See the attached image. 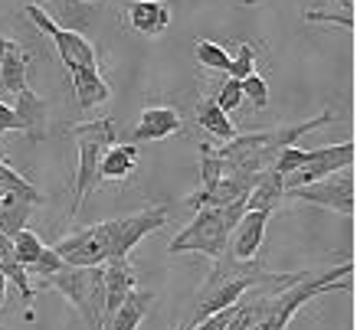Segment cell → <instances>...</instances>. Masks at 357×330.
Here are the masks:
<instances>
[{
    "label": "cell",
    "instance_id": "6da1fadb",
    "mask_svg": "<svg viewBox=\"0 0 357 330\" xmlns=\"http://www.w3.org/2000/svg\"><path fill=\"white\" fill-rule=\"evenodd\" d=\"M164 226H167V206L154 203V206H144L138 213L105 219V223L89 226L82 233L66 235V239H59L53 245V252L63 258V265H73V268L105 265V262L128 258V252L144 235L158 233Z\"/></svg>",
    "mask_w": 357,
    "mask_h": 330
},
{
    "label": "cell",
    "instance_id": "7a4b0ae2",
    "mask_svg": "<svg viewBox=\"0 0 357 330\" xmlns=\"http://www.w3.org/2000/svg\"><path fill=\"white\" fill-rule=\"evenodd\" d=\"M23 13H26V20H30L36 30L46 33V36L53 40L56 53H59L66 72H69V82H73V92H76L79 108L105 105V102L112 98V88H109V82L102 79V72H98V59H96L92 43H89L82 33L59 26L40 3H26Z\"/></svg>",
    "mask_w": 357,
    "mask_h": 330
},
{
    "label": "cell",
    "instance_id": "3957f363",
    "mask_svg": "<svg viewBox=\"0 0 357 330\" xmlns=\"http://www.w3.org/2000/svg\"><path fill=\"white\" fill-rule=\"evenodd\" d=\"M347 275H354V262H344V265L331 268V272H321V275L305 272L295 285L269 288V294L262 298L266 311H262V320L256 330H285L292 324L295 314H298L312 298H321L328 291H351L354 285L344 281Z\"/></svg>",
    "mask_w": 357,
    "mask_h": 330
},
{
    "label": "cell",
    "instance_id": "277c9868",
    "mask_svg": "<svg viewBox=\"0 0 357 330\" xmlns=\"http://www.w3.org/2000/svg\"><path fill=\"white\" fill-rule=\"evenodd\" d=\"M246 213V203H233V206H206L197 210L194 223L184 226L181 233L171 239V256H184V252H200L217 262L229 245V235L236 229V223Z\"/></svg>",
    "mask_w": 357,
    "mask_h": 330
},
{
    "label": "cell",
    "instance_id": "5b68a950",
    "mask_svg": "<svg viewBox=\"0 0 357 330\" xmlns=\"http://www.w3.org/2000/svg\"><path fill=\"white\" fill-rule=\"evenodd\" d=\"M69 134H73V141L79 148L76 193H73V210H69V216H76L82 210L86 196L98 187V160L119 138V118H96V121L69 128Z\"/></svg>",
    "mask_w": 357,
    "mask_h": 330
},
{
    "label": "cell",
    "instance_id": "8992f818",
    "mask_svg": "<svg viewBox=\"0 0 357 330\" xmlns=\"http://www.w3.org/2000/svg\"><path fill=\"white\" fill-rule=\"evenodd\" d=\"M43 285L56 288V291L76 308L79 317L86 320L89 330L105 327V285H102V265H92V268L63 265L56 275L46 278Z\"/></svg>",
    "mask_w": 357,
    "mask_h": 330
},
{
    "label": "cell",
    "instance_id": "52a82bcc",
    "mask_svg": "<svg viewBox=\"0 0 357 330\" xmlns=\"http://www.w3.org/2000/svg\"><path fill=\"white\" fill-rule=\"evenodd\" d=\"M285 200L312 203V206H325V210H335V213H341V216H354L357 213L354 167H344V171L331 173V177H321V180H314V183L285 190Z\"/></svg>",
    "mask_w": 357,
    "mask_h": 330
},
{
    "label": "cell",
    "instance_id": "ba28073f",
    "mask_svg": "<svg viewBox=\"0 0 357 330\" xmlns=\"http://www.w3.org/2000/svg\"><path fill=\"white\" fill-rule=\"evenodd\" d=\"M354 160H357L354 141H341V144L305 150V164L295 173L285 177V190H295V187L314 183V180H321V177H331V173L344 171V167H354Z\"/></svg>",
    "mask_w": 357,
    "mask_h": 330
},
{
    "label": "cell",
    "instance_id": "9c48e42d",
    "mask_svg": "<svg viewBox=\"0 0 357 330\" xmlns=\"http://www.w3.org/2000/svg\"><path fill=\"white\" fill-rule=\"evenodd\" d=\"M266 210H246L243 219L236 223L233 235H229V245H227V256L236 258V262H252L259 256V245H262V235H266V223H269Z\"/></svg>",
    "mask_w": 357,
    "mask_h": 330
},
{
    "label": "cell",
    "instance_id": "30bf717a",
    "mask_svg": "<svg viewBox=\"0 0 357 330\" xmlns=\"http://www.w3.org/2000/svg\"><path fill=\"white\" fill-rule=\"evenodd\" d=\"M184 128V121L171 105H154L141 111V121L131 131V144H148V141H164Z\"/></svg>",
    "mask_w": 357,
    "mask_h": 330
},
{
    "label": "cell",
    "instance_id": "8fae6325",
    "mask_svg": "<svg viewBox=\"0 0 357 330\" xmlns=\"http://www.w3.org/2000/svg\"><path fill=\"white\" fill-rule=\"evenodd\" d=\"M102 285H105V320H109L115 308L135 291V268H131L128 258L105 262L102 265Z\"/></svg>",
    "mask_w": 357,
    "mask_h": 330
},
{
    "label": "cell",
    "instance_id": "7c38bea8",
    "mask_svg": "<svg viewBox=\"0 0 357 330\" xmlns=\"http://www.w3.org/2000/svg\"><path fill=\"white\" fill-rule=\"evenodd\" d=\"M13 108V115L20 121V131L26 134L30 141H43L46 131H50V121H46V102L36 92H30V86L17 92V105Z\"/></svg>",
    "mask_w": 357,
    "mask_h": 330
},
{
    "label": "cell",
    "instance_id": "4fadbf2b",
    "mask_svg": "<svg viewBox=\"0 0 357 330\" xmlns=\"http://www.w3.org/2000/svg\"><path fill=\"white\" fill-rule=\"evenodd\" d=\"M128 23L141 36H161L171 26V7L164 0H131Z\"/></svg>",
    "mask_w": 357,
    "mask_h": 330
},
{
    "label": "cell",
    "instance_id": "5bb4252c",
    "mask_svg": "<svg viewBox=\"0 0 357 330\" xmlns=\"http://www.w3.org/2000/svg\"><path fill=\"white\" fill-rule=\"evenodd\" d=\"M26 53H23L20 43H13L10 36H0V86L7 92H23L26 88Z\"/></svg>",
    "mask_w": 357,
    "mask_h": 330
},
{
    "label": "cell",
    "instance_id": "9a60e30c",
    "mask_svg": "<svg viewBox=\"0 0 357 330\" xmlns=\"http://www.w3.org/2000/svg\"><path fill=\"white\" fill-rule=\"evenodd\" d=\"M151 301H154L151 291H138V288H135L128 298L115 308V314L105 320V327L102 330H138V324L144 320L148 308H151Z\"/></svg>",
    "mask_w": 357,
    "mask_h": 330
},
{
    "label": "cell",
    "instance_id": "2e32d148",
    "mask_svg": "<svg viewBox=\"0 0 357 330\" xmlns=\"http://www.w3.org/2000/svg\"><path fill=\"white\" fill-rule=\"evenodd\" d=\"M138 164V144H112L98 160V183L125 180Z\"/></svg>",
    "mask_w": 357,
    "mask_h": 330
},
{
    "label": "cell",
    "instance_id": "e0dca14e",
    "mask_svg": "<svg viewBox=\"0 0 357 330\" xmlns=\"http://www.w3.org/2000/svg\"><path fill=\"white\" fill-rule=\"evenodd\" d=\"M282 200H285V180H282V173L269 171V173H262V180L246 196V210H266V213H272Z\"/></svg>",
    "mask_w": 357,
    "mask_h": 330
},
{
    "label": "cell",
    "instance_id": "ac0fdd59",
    "mask_svg": "<svg viewBox=\"0 0 357 330\" xmlns=\"http://www.w3.org/2000/svg\"><path fill=\"white\" fill-rule=\"evenodd\" d=\"M33 206L36 203L23 200V196H13V193H3L0 196V233L7 235V239H13L20 229H26V216L33 213Z\"/></svg>",
    "mask_w": 357,
    "mask_h": 330
},
{
    "label": "cell",
    "instance_id": "d6986e66",
    "mask_svg": "<svg viewBox=\"0 0 357 330\" xmlns=\"http://www.w3.org/2000/svg\"><path fill=\"white\" fill-rule=\"evenodd\" d=\"M0 275L7 278V281H13L17 291L23 294V301L30 304L33 301V281H30V275H26V268L17 262V256H13V242L3 233H0Z\"/></svg>",
    "mask_w": 357,
    "mask_h": 330
},
{
    "label": "cell",
    "instance_id": "ffe728a7",
    "mask_svg": "<svg viewBox=\"0 0 357 330\" xmlns=\"http://www.w3.org/2000/svg\"><path fill=\"white\" fill-rule=\"evenodd\" d=\"M197 125L204 131H210L213 138L220 141H233L236 138V128H233V121H229L227 111H220L217 105H213V98H206V102H200L197 105Z\"/></svg>",
    "mask_w": 357,
    "mask_h": 330
},
{
    "label": "cell",
    "instance_id": "44dd1931",
    "mask_svg": "<svg viewBox=\"0 0 357 330\" xmlns=\"http://www.w3.org/2000/svg\"><path fill=\"white\" fill-rule=\"evenodd\" d=\"M13 242V256H17V262H20L23 268H26V275L33 272V265L40 262V256H43V239L36 233H30V229H20V233L10 239Z\"/></svg>",
    "mask_w": 357,
    "mask_h": 330
},
{
    "label": "cell",
    "instance_id": "7402d4cb",
    "mask_svg": "<svg viewBox=\"0 0 357 330\" xmlns=\"http://www.w3.org/2000/svg\"><path fill=\"white\" fill-rule=\"evenodd\" d=\"M0 193H13V196H23L30 203H43V193L36 190L23 173L13 171L10 164H3V160H0Z\"/></svg>",
    "mask_w": 357,
    "mask_h": 330
},
{
    "label": "cell",
    "instance_id": "603a6c76",
    "mask_svg": "<svg viewBox=\"0 0 357 330\" xmlns=\"http://www.w3.org/2000/svg\"><path fill=\"white\" fill-rule=\"evenodd\" d=\"M194 56L197 63L210 69V72H227L229 69V53L223 43H213V40H194Z\"/></svg>",
    "mask_w": 357,
    "mask_h": 330
},
{
    "label": "cell",
    "instance_id": "cb8c5ba5",
    "mask_svg": "<svg viewBox=\"0 0 357 330\" xmlns=\"http://www.w3.org/2000/svg\"><path fill=\"white\" fill-rule=\"evenodd\" d=\"M256 72V46L252 43H239L236 56H229V69H227V79H236L243 82L246 75Z\"/></svg>",
    "mask_w": 357,
    "mask_h": 330
},
{
    "label": "cell",
    "instance_id": "d4e9b609",
    "mask_svg": "<svg viewBox=\"0 0 357 330\" xmlns=\"http://www.w3.org/2000/svg\"><path fill=\"white\" fill-rule=\"evenodd\" d=\"M213 105L220 108V111H233V108H239L243 105V86H239L236 79H227L223 86H220V92L213 95Z\"/></svg>",
    "mask_w": 357,
    "mask_h": 330
},
{
    "label": "cell",
    "instance_id": "484cf974",
    "mask_svg": "<svg viewBox=\"0 0 357 330\" xmlns=\"http://www.w3.org/2000/svg\"><path fill=\"white\" fill-rule=\"evenodd\" d=\"M239 86H243V98H249L256 108L269 105V86H266V79H262V75H256V72L246 75Z\"/></svg>",
    "mask_w": 357,
    "mask_h": 330
},
{
    "label": "cell",
    "instance_id": "4316f807",
    "mask_svg": "<svg viewBox=\"0 0 357 330\" xmlns=\"http://www.w3.org/2000/svg\"><path fill=\"white\" fill-rule=\"evenodd\" d=\"M59 268H63V258H59V256H56V252H53V249L46 245V249H43V256H40V262L33 265L30 278H33V275H40V281H46V278H50V275H56Z\"/></svg>",
    "mask_w": 357,
    "mask_h": 330
},
{
    "label": "cell",
    "instance_id": "83f0119b",
    "mask_svg": "<svg viewBox=\"0 0 357 330\" xmlns=\"http://www.w3.org/2000/svg\"><path fill=\"white\" fill-rule=\"evenodd\" d=\"M305 20L308 23H341V26H347V30H354L357 26V20L351 17V13H321V10H308L305 13Z\"/></svg>",
    "mask_w": 357,
    "mask_h": 330
},
{
    "label": "cell",
    "instance_id": "f1b7e54d",
    "mask_svg": "<svg viewBox=\"0 0 357 330\" xmlns=\"http://www.w3.org/2000/svg\"><path fill=\"white\" fill-rule=\"evenodd\" d=\"M7 131H20V121L7 102H0V134H7Z\"/></svg>",
    "mask_w": 357,
    "mask_h": 330
},
{
    "label": "cell",
    "instance_id": "f546056e",
    "mask_svg": "<svg viewBox=\"0 0 357 330\" xmlns=\"http://www.w3.org/2000/svg\"><path fill=\"white\" fill-rule=\"evenodd\" d=\"M318 7H325L321 13H331V7H337V10H344V13H354V0H314Z\"/></svg>",
    "mask_w": 357,
    "mask_h": 330
},
{
    "label": "cell",
    "instance_id": "4dcf8cb0",
    "mask_svg": "<svg viewBox=\"0 0 357 330\" xmlns=\"http://www.w3.org/2000/svg\"><path fill=\"white\" fill-rule=\"evenodd\" d=\"M3 301H7V278L0 275V308H3Z\"/></svg>",
    "mask_w": 357,
    "mask_h": 330
},
{
    "label": "cell",
    "instance_id": "1f68e13d",
    "mask_svg": "<svg viewBox=\"0 0 357 330\" xmlns=\"http://www.w3.org/2000/svg\"><path fill=\"white\" fill-rule=\"evenodd\" d=\"M76 3H89L92 7V3H102V0H76Z\"/></svg>",
    "mask_w": 357,
    "mask_h": 330
},
{
    "label": "cell",
    "instance_id": "d6a6232c",
    "mask_svg": "<svg viewBox=\"0 0 357 330\" xmlns=\"http://www.w3.org/2000/svg\"><path fill=\"white\" fill-rule=\"evenodd\" d=\"M177 330H187V327H177Z\"/></svg>",
    "mask_w": 357,
    "mask_h": 330
},
{
    "label": "cell",
    "instance_id": "836d02e7",
    "mask_svg": "<svg viewBox=\"0 0 357 330\" xmlns=\"http://www.w3.org/2000/svg\"><path fill=\"white\" fill-rule=\"evenodd\" d=\"M0 196H3V193H0Z\"/></svg>",
    "mask_w": 357,
    "mask_h": 330
}]
</instances>
